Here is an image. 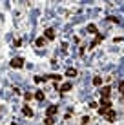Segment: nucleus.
Masks as SVG:
<instances>
[{"mask_svg": "<svg viewBox=\"0 0 124 125\" xmlns=\"http://www.w3.org/2000/svg\"><path fill=\"white\" fill-rule=\"evenodd\" d=\"M71 89H73V83H71V82H66V83H62L60 87L57 89V91H60V93H68V91H71Z\"/></svg>", "mask_w": 124, "mask_h": 125, "instance_id": "obj_8", "label": "nucleus"}, {"mask_svg": "<svg viewBox=\"0 0 124 125\" xmlns=\"http://www.w3.org/2000/svg\"><path fill=\"white\" fill-rule=\"evenodd\" d=\"M119 93H121V96H124V80L119 82Z\"/></svg>", "mask_w": 124, "mask_h": 125, "instance_id": "obj_17", "label": "nucleus"}, {"mask_svg": "<svg viewBox=\"0 0 124 125\" xmlns=\"http://www.w3.org/2000/svg\"><path fill=\"white\" fill-rule=\"evenodd\" d=\"M89 120H91V118H89V116H82V120H80V123H82V125H88V123H89Z\"/></svg>", "mask_w": 124, "mask_h": 125, "instance_id": "obj_18", "label": "nucleus"}, {"mask_svg": "<svg viewBox=\"0 0 124 125\" xmlns=\"http://www.w3.org/2000/svg\"><path fill=\"white\" fill-rule=\"evenodd\" d=\"M106 20H110V22H113V24H119V18H115V16H106Z\"/></svg>", "mask_w": 124, "mask_h": 125, "instance_id": "obj_19", "label": "nucleus"}, {"mask_svg": "<svg viewBox=\"0 0 124 125\" xmlns=\"http://www.w3.org/2000/svg\"><path fill=\"white\" fill-rule=\"evenodd\" d=\"M9 125H16V123H9Z\"/></svg>", "mask_w": 124, "mask_h": 125, "instance_id": "obj_21", "label": "nucleus"}, {"mask_svg": "<svg viewBox=\"0 0 124 125\" xmlns=\"http://www.w3.org/2000/svg\"><path fill=\"white\" fill-rule=\"evenodd\" d=\"M89 107H91V109H97V107H99V103H95V102H91V103H89Z\"/></svg>", "mask_w": 124, "mask_h": 125, "instance_id": "obj_20", "label": "nucleus"}, {"mask_svg": "<svg viewBox=\"0 0 124 125\" xmlns=\"http://www.w3.org/2000/svg\"><path fill=\"white\" fill-rule=\"evenodd\" d=\"M58 113V105H49L48 111H46V116H49V118H53L55 114Z\"/></svg>", "mask_w": 124, "mask_h": 125, "instance_id": "obj_7", "label": "nucleus"}, {"mask_svg": "<svg viewBox=\"0 0 124 125\" xmlns=\"http://www.w3.org/2000/svg\"><path fill=\"white\" fill-rule=\"evenodd\" d=\"M110 96H111V87H110V85H104V87L100 89V100H110Z\"/></svg>", "mask_w": 124, "mask_h": 125, "instance_id": "obj_5", "label": "nucleus"}, {"mask_svg": "<svg viewBox=\"0 0 124 125\" xmlns=\"http://www.w3.org/2000/svg\"><path fill=\"white\" fill-rule=\"evenodd\" d=\"M93 85H95V87L102 85V78H100V76H95V78H93Z\"/></svg>", "mask_w": 124, "mask_h": 125, "instance_id": "obj_15", "label": "nucleus"}, {"mask_svg": "<svg viewBox=\"0 0 124 125\" xmlns=\"http://www.w3.org/2000/svg\"><path fill=\"white\" fill-rule=\"evenodd\" d=\"M97 111H99L100 116H104L108 111H111V102H110V100H100L99 107H97Z\"/></svg>", "mask_w": 124, "mask_h": 125, "instance_id": "obj_2", "label": "nucleus"}, {"mask_svg": "<svg viewBox=\"0 0 124 125\" xmlns=\"http://www.w3.org/2000/svg\"><path fill=\"white\" fill-rule=\"evenodd\" d=\"M9 65H11L13 69H22V67H24V58H22V56H15V58L11 60Z\"/></svg>", "mask_w": 124, "mask_h": 125, "instance_id": "obj_4", "label": "nucleus"}, {"mask_svg": "<svg viewBox=\"0 0 124 125\" xmlns=\"http://www.w3.org/2000/svg\"><path fill=\"white\" fill-rule=\"evenodd\" d=\"M48 80H53L55 83H58V82L62 80V76L60 74H55V73H51V74H44V76H35L37 83H42V82H48Z\"/></svg>", "mask_w": 124, "mask_h": 125, "instance_id": "obj_1", "label": "nucleus"}, {"mask_svg": "<svg viewBox=\"0 0 124 125\" xmlns=\"http://www.w3.org/2000/svg\"><path fill=\"white\" fill-rule=\"evenodd\" d=\"M42 36H44L46 40H55V29H51V27H49V29H46Z\"/></svg>", "mask_w": 124, "mask_h": 125, "instance_id": "obj_9", "label": "nucleus"}, {"mask_svg": "<svg viewBox=\"0 0 124 125\" xmlns=\"http://www.w3.org/2000/svg\"><path fill=\"white\" fill-rule=\"evenodd\" d=\"M106 116V120H108L110 123H113V122H117V113H115V111L111 109V111H108V113L104 114Z\"/></svg>", "mask_w": 124, "mask_h": 125, "instance_id": "obj_6", "label": "nucleus"}, {"mask_svg": "<svg viewBox=\"0 0 124 125\" xmlns=\"http://www.w3.org/2000/svg\"><path fill=\"white\" fill-rule=\"evenodd\" d=\"M104 38H106V34H104V33H97V34H95V38H93V42H91V44H89V45H88V51H91V49H95V47H97V45H99V44H100V42H102V40H104Z\"/></svg>", "mask_w": 124, "mask_h": 125, "instance_id": "obj_3", "label": "nucleus"}, {"mask_svg": "<svg viewBox=\"0 0 124 125\" xmlns=\"http://www.w3.org/2000/svg\"><path fill=\"white\" fill-rule=\"evenodd\" d=\"M44 123H46V125H53V123H55V118H49V116H46Z\"/></svg>", "mask_w": 124, "mask_h": 125, "instance_id": "obj_16", "label": "nucleus"}, {"mask_svg": "<svg viewBox=\"0 0 124 125\" xmlns=\"http://www.w3.org/2000/svg\"><path fill=\"white\" fill-rule=\"evenodd\" d=\"M44 44H46V38H44V36H38L37 40H35V45H37V47H42Z\"/></svg>", "mask_w": 124, "mask_h": 125, "instance_id": "obj_12", "label": "nucleus"}, {"mask_svg": "<svg viewBox=\"0 0 124 125\" xmlns=\"http://www.w3.org/2000/svg\"><path fill=\"white\" fill-rule=\"evenodd\" d=\"M35 100L37 102H44V91H37L35 93Z\"/></svg>", "mask_w": 124, "mask_h": 125, "instance_id": "obj_13", "label": "nucleus"}, {"mask_svg": "<svg viewBox=\"0 0 124 125\" xmlns=\"http://www.w3.org/2000/svg\"><path fill=\"white\" fill-rule=\"evenodd\" d=\"M88 31L91 33V34H97L99 31H97V25L95 24H88Z\"/></svg>", "mask_w": 124, "mask_h": 125, "instance_id": "obj_14", "label": "nucleus"}, {"mask_svg": "<svg viewBox=\"0 0 124 125\" xmlns=\"http://www.w3.org/2000/svg\"><path fill=\"white\" fill-rule=\"evenodd\" d=\"M22 114L26 116V118H33V111H31V107H29V105H24V107H22Z\"/></svg>", "mask_w": 124, "mask_h": 125, "instance_id": "obj_10", "label": "nucleus"}, {"mask_svg": "<svg viewBox=\"0 0 124 125\" xmlns=\"http://www.w3.org/2000/svg\"><path fill=\"white\" fill-rule=\"evenodd\" d=\"M77 74H79V71H77L75 67H69V69L66 71V76H68V78H75Z\"/></svg>", "mask_w": 124, "mask_h": 125, "instance_id": "obj_11", "label": "nucleus"}]
</instances>
